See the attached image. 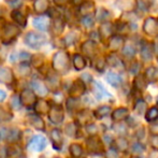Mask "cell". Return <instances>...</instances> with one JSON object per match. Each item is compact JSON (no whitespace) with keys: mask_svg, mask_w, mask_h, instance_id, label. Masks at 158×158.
I'll use <instances>...</instances> for the list:
<instances>
[{"mask_svg":"<svg viewBox=\"0 0 158 158\" xmlns=\"http://www.w3.org/2000/svg\"><path fill=\"white\" fill-rule=\"evenodd\" d=\"M135 87L139 88V89L140 88L144 89V88L146 87V82L143 77H137V79H135Z\"/></svg>","mask_w":158,"mask_h":158,"instance_id":"obj_23","label":"cell"},{"mask_svg":"<svg viewBox=\"0 0 158 158\" xmlns=\"http://www.w3.org/2000/svg\"><path fill=\"white\" fill-rule=\"evenodd\" d=\"M4 99H6V93H4L3 90L0 89V102L3 101Z\"/></svg>","mask_w":158,"mask_h":158,"instance_id":"obj_26","label":"cell"},{"mask_svg":"<svg viewBox=\"0 0 158 158\" xmlns=\"http://www.w3.org/2000/svg\"><path fill=\"white\" fill-rule=\"evenodd\" d=\"M122 52H123L124 56L131 58V57H133L135 55V48L132 45H125L123 48V50H122Z\"/></svg>","mask_w":158,"mask_h":158,"instance_id":"obj_16","label":"cell"},{"mask_svg":"<svg viewBox=\"0 0 158 158\" xmlns=\"http://www.w3.org/2000/svg\"><path fill=\"white\" fill-rule=\"evenodd\" d=\"M80 14L83 17L85 16H93V14L96 12L95 3L93 1H85L80 6Z\"/></svg>","mask_w":158,"mask_h":158,"instance_id":"obj_7","label":"cell"},{"mask_svg":"<svg viewBox=\"0 0 158 158\" xmlns=\"http://www.w3.org/2000/svg\"><path fill=\"white\" fill-rule=\"evenodd\" d=\"M94 92H95L96 97H97L98 99H101V98L104 97L106 95L110 96V95L108 94V92H106V90L103 88V86H102L100 83H95V89H94Z\"/></svg>","mask_w":158,"mask_h":158,"instance_id":"obj_14","label":"cell"},{"mask_svg":"<svg viewBox=\"0 0 158 158\" xmlns=\"http://www.w3.org/2000/svg\"><path fill=\"white\" fill-rule=\"evenodd\" d=\"M106 61H108V63L110 64L111 66H114V67H117L119 64H121V60H119V59L117 58V57L115 56L114 54L109 55L108 58H106Z\"/></svg>","mask_w":158,"mask_h":158,"instance_id":"obj_24","label":"cell"},{"mask_svg":"<svg viewBox=\"0 0 158 158\" xmlns=\"http://www.w3.org/2000/svg\"><path fill=\"white\" fill-rule=\"evenodd\" d=\"M156 118H158V109L157 108H152L150 109V111L146 114V121L153 122Z\"/></svg>","mask_w":158,"mask_h":158,"instance_id":"obj_18","label":"cell"},{"mask_svg":"<svg viewBox=\"0 0 158 158\" xmlns=\"http://www.w3.org/2000/svg\"><path fill=\"white\" fill-rule=\"evenodd\" d=\"M145 77L148 82H153L156 79V69L154 67H150L145 72Z\"/></svg>","mask_w":158,"mask_h":158,"instance_id":"obj_17","label":"cell"},{"mask_svg":"<svg viewBox=\"0 0 158 158\" xmlns=\"http://www.w3.org/2000/svg\"><path fill=\"white\" fill-rule=\"evenodd\" d=\"M12 16H13L14 21L16 22L17 24H19L21 26L25 27V26H26V19L24 17V15L22 14V13H19V12H17V11H15V12L12 13Z\"/></svg>","mask_w":158,"mask_h":158,"instance_id":"obj_15","label":"cell"},{"mask_svg":"<svg viewBox=\"0 0 158 158\" xmlns=\"http://www.w3.org/2000/svg\"><path fill=\"white\" fill-rule=\"evenodd\" d=\"M113 31H114V26L110 23V22H106L102 23L101 26L99 27V38L101 41H109L111 37H113Z\"/></svg>","mask_w":158,"mask_h":158,"instance_id":"obj_5","label":"cell"},{"mask_svg":"<svg viewBox=\"0 0 158 158\" xmlns=\"http://www.w3.org/2000/svg\"><path fill=\"white\" fill-rule=\"evenodd\" d=\"M73 3L74 4H82L83 3V0H73Z\"/></svg>","mask_w":158,"mask_h":158,"instance_id":"obj_27","label":"cell"},{"mask_svg":"<svg viewBox=\"0 0 158 158\" xmlns=\"http://www.w3.org/2000/svg\"><path fill=\"white\" fill-rule=\"evenodd\" d=\"M53 64L56 70L60 71V72H66L69 69V57L68 54L64 52H58L54 56V60Z\"/></svg>","mask_w":158,"mask_h":158,"instance_id":"obj_2","label":"cell"},{"mask_svg":"<svg viewBox=\"0 0 158 158\" xmlns=\"http://www.w3.org/2000/svg\"><path fill=\"white\" fill-rule=\"evenodd\" d=\"M31 86H32L33 89H35V92L38 93L39 95L44 96V95L48 94V89H46V87L43 85V84L39 83V82H32Z\"/></svg>","mask_w":158,"mask_h":158,"instance_id":"obj_13","label":"cell"},{"mask_svg":"<svg viewBox=\"0 0 158 158\" xmlns=\"http://www.w3.org/2000/svg\"><path fill=\"white\" fill-rule=\"evenodd\" d=\"M70 152L74 157H80L82 155V148H81V146L77 145V144H73L70 148Z\"/></svg>","mask_w":158,"mask_h":158,"instance_id":"obj_21","label":"cell"},{"mask_svg":"<svg viewBox=\"0 0 158 158\" xmlns=\"http://www.w3.org/2000/svg\"><path fill=\"white\" fill-rule=\"evenodd\" d=\"M25 42L27 45H29L30 48H40L41 45H43L45 42V38L44 35H40V33L35 32H29L25 38Z\"/></svg>","mask_w":158,"mask_h":158,"instance_id":"obj_4","label":"cell"},{"mask_svg":"<svg viewBox=\"0 0 158 158\" xmlns=\"http://www.w3.org/2000/svg\"><path fill=\"white\" fill-rule=\"evenodd\" d=\"M127 113H128L127 109H117L114 112V114H113V118H114L115 121H121L122 118H124V116H122V114L127 116Z\"/></svg>","mask_w":158,"mask_h":158,"instance_id":"obj_19","label":"cell"},{"mask_svg":"<svg viewBox=\"0 0 158 158\" xmlns=\"http://www.w3.org/2000/svg\"><path fill=\"white\" fill-rule=\"evenodd\" d=\"M94 17L93 16H85L82 19V24H83L84 26H85L86 28H90L94 26Z\"/></svg>","mask_w":158,"mask_h":158,"instance_id":"obj_22","label":"cell"},{"mask_svg":"<svg viewBox=\"0 0 158 158\" xmlns=\"http://www.w3.org/2000/svg\"><path fill=\"white\" fill-rule=\"evenodd\" d=\"M69 2V0H55V3L58 6H64Z\"/></svg>","mask_w":158,"mask_h":158,"instance_id":"obj_25","label":"cell"},{"mask_svg":"<svg viewBox=\"0 0 158 158\" xmlns=\"http://www.w3.org/2000/svg\"><path fill=\"white\" fill-rule=\"evenodd\" d=\"M142 29H143V32L148 35V37H158V19L152 16L145 19Z\"/></svg>","mask_w":158,"mask_h":158,"instance_id":"obj_1","label":"cell"},{"mask_svg":"<svg viewBox=\"0 0 158 158\" xmlns=\"http://www.w3.org/2000/svg\"><path fill=\"white\" fill-rule=\"evenodd\" d=\"M141 56L143 60H151L153 57V48L148 44H144L141 48Z\"/></svg>","mask_w":158,"mask_h":158,"instance_id":"obj_12","label":"cell"},{"mask_svg":"<svg viewBox=\"0 0 158 158\" xmlns=\"http://www.w3.org/2000/svg\"><path fill=\"white\" fill-rule=\"evenodd\" d=\"M111 109L109 108V106H101V108H99L97 111H96V116L98 117V118H100V117H103V116H106L108 115V113L110 112Z\"/></svg>","mask_w":158,"mask_h":158,"instance_id":"obj_20","label":"cell"},{"mask_svg":"<svg viewBox=\"0 0 158 158\" xmlns=\"http://www.w3.org/2000/svg\"><path fill=\"white\" fill-rule=\"evenodd\" d=\"M73 64H74V68L77 70H82V69L85 68L86 66V60L83 56H81L80 54H75L73 56Z\"/></svg>","mask_w":158,"mask_h":158,"instance_id":"obj_11","label":"cell"},{"mask_svg":"<svg viewBox=\"0 0 158 158\" xmlns=\"http://www.w3.org/2000/svg\"><path fill=\"white\" fill-rule=\"evenodd\" d=\"M106 81L112 86H114V87L119 86L122 83L121 77H119L117 73H114V72H108V74H106Z\"/></svg>","mask_w":158,"mask_h":158,"instance_id":"obj_10","label":"cell"},{"mask_svg":"<svg viewBox=\"0 0 158 158\" xmlns=\"http://www.w3.org/2000/svg\"><path fill=\"white\" fill-rule=\"evenodd\" d=\"M96 50H97V45H96V43L94 41H92V40L86 41L85 43L82 45V51H83L86 55H88V56H90V57L94 56L96 54Z\"/></svg>","mask_w":158,"mask_h":158,"instance_id":"obj_9","label":"cell"},{"mask_svg":"<svg viewBox=\"0 0 158 158\" xmlns=\"http://www.w3.org/2000/svg\"><path fill=\"white\" fill-rule=\"evenodd\" d=\"M33 26L40 30H46L50 26V19L45 16H40L33 19Z\"/></svg>","mask_w":158,"mask_h":158,"instance_id":"obj_8","label":"cell"},{"mask_svg":"<svg viewBox=\"0 0 158 158\" xmlns=\"http://www.w3.org/2000/svg\"><path fill=\"white\" fill-rule=\"evenodd\" d=\"M124 45H125V40H124L123 35H114L108 41V48L112 52H117L119 50H123Z\"/></svg>","mask_w":158,"mask_h":158,"instance_id":"obj_6","label":"cell"},{"mask_svg":"<svg viewBox=\"0 0 158 158\" xmlns=\"http://www.w3.org/2000/svg\"><path fill=\"white\" fill-rule=\"evenodd\" d=\"M46 144H48V141H46L45 137L41 135H33L31 138V140L29 141V144H28V148L31 151H35V152H41L45 148Z\"/></svg>","mask_w":158,"mask_h":158,"instance_id":"obj_3","label":"cell"}]
</instances>
